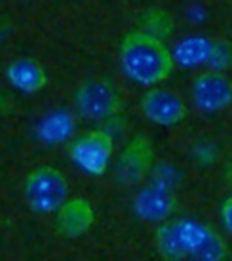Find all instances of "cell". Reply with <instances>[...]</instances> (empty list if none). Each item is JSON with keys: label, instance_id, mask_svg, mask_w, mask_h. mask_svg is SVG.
Returning a JSON list of instances; mask_svg holds the SVG:
<instances>
[{"label": "cell", "instance_id": "cell-6", "mask_svg": "<svg viewBox=\"0 0 232 261\" xmlns=\"http://www.w3.org/2000/svg\"><path fill=\"white\" fill-rule=\"evenodd\" d=\"M192 101L206 113H217L232 103V82L223 73H204L192 82Z\"/></svg>", "mask_w": 232, "mask_h": 261}, {"label": "cell", "instance_id": "cell-8", "mask_svg": "<svg viewBox=\"0 0 232 261\" xmlns=\"http://www.w3.org/2000/svg\"><path fill=\"white\" fill-rule=\"evenodd\" d=\"M153 164V145L145 136L133 138L120 154L116 175L126 185L143 179Z\"/></svg>", "mask_w": 232, "mask_h": 261}, {"label": "cell", "instance_id": "cell-12", "mask_svg": "<svg viewBox=\"0 0 232 261\" xmlns=\"http://www.w3.org/2000/svg\"><path fill=\"white\" fill-rule=\"evenodd\" d=\"M221 46L213 44L208 38L202 37H192L185 38L175 46L173 61H179L183 67H194L202 65V63H210V61H217L221 58Z\"/></svg>", "mask_w": 232, "mask_h": 261}, {"label": "cell", "instance_id": "cell-14", "mask_svg": "<svg viewBox=\"0 0 232 261\" xmlns=\"http://www.w3.org/2000/svg\"><path fill=\"white\" fill-rule=\"evenodd\" d=\"M145 27H147L145 33L160 38V35H167V33H169L171 21H169L167 14H162V12H149V14L145 15Z\"/></svg>", "mask_w": 232, "mask_h": 261}, {"label": "cell", "instance_id": "cell-5", "mask_svg": "<svg viewBox=\"0 0 232 261\" xmlns=\"http://www.w3.org/2000/svg\"><path fill=\"white\" fill-rule=\"evenodd\" d=\"M112 154V139L109 134L99 130L80 136L71 145V159L88 174L99 175L105 172Z\"/></svg>", "mask_w": 232, "mask_h": 261}, {"label": "cell", "instance_id": "cell-3", "mask_svg": "<svg viewBox=\"0 0 232 261\" xmlns=\"http://www.w3.org/2000/svg\"><path fill=\"white\" fill-rule=\"evenodd\" d=\"M211 227L190 221V219H179L164 223L156 232V246L158 252L166 259L179 261L185 257H190L194 250L204 242Z\"/></svg>", "mask_w": 232, "mask_h": 261}, {"label": "cell", "instance_id": "cell-13", "mask_svg": "<svg viewBox=\"0 0 232 261\" xmlns=\"http://www.w3.org/2000/svg\"><path fill=\"white\" fill-rule=\"evenodd\" d=\"M192 261H225L226 259V246L223 239L211 229L204 242L194 250L190 255Z\"/></svg>", "mask_w": 232, "mask_h": 261}, {"label": "cell", "instance_id": "cell-7", "mask_svg": "<svg viewBox=\"0 0 232 261\" xmlns=\"http://www.w3.org/2000/svg\"><path fill=\"white\" fill-rule=\"evenodd\" d=\"M141 111L151 122L158 126H175L187 116V107L181 97L162 88L149 90L141 97Z\"/></svg>", "mask_w": 232, "mask_h": 261}, {"label": "cell", "instance_id": "cell-15", "mask_svg": "<svg viewBox=\"0 0 232 261\" xmlns=\"http://www.w3.org/2000/svg\"><path fill=\"white\" fill-rule=\"evenodd\" d=\"M223 223H225L226 231L232 234V196L226 198L225 206H223Z\"/></svg>", "mask_w": 232, "mask_h": 261}, {"label": "cell", "instance_id": "cell-10", "mask_svg": "<svg viewBox=\"0 0 232 261\" xmlns=\"http://www.w3.org/2000/svg\"><path fill=\"white\" fill-rule=\"evenodd\" d=\"M6 76L12 86L25 94L40 92L48 84V74L44 67L37 59L31 58H17L10 61V65L6 67Z\"/></svg>", "mask_w": 232, "mask_h": 261}, {"label": "cell", "instance_id": "cell-11", "mask_svg": "<svg viewBox=\"0 0 232 261\" xmlns=\"http://www.w3.org/2000/svg\"><path fill=\"white\" fill-rule=\"evenodd\" d=\"M57 212V227L67 237H78L94 223V208L84 198L65 200Z\"/></svg>", "mask_w": 232, "mask_h": 261}, {"label": "cell", "instance_id": "cell-1", "mask_svg": "<svg viewBox=\"0 0 232 261\" xmlns=\"http://www.w3.org/2000/svg\"><path fill=\"white\" fill-rule=\"evenodd\" d=\"M173 56L158 37L145 31L128 33L120 42V65L137 84H158L173 69Z\"/></svg>", "mask_w": 232, "mask_h": 261}, {"label": "cell", "instance_id": "cell-2", "mask_svg": "<svg viewBox=\"0 0 232 261\" xmlns=\"http://www.w3.org/2000/svg\"><path fill=\"white\" fill-rule=\"evenodd\" d=\"M27 204L38 214L57 212L67 200L69 185L61 170L53 166H38L33 170L23 185Z\"/></svg>", "mask_w": 232, "mask_h": 261}, {"label": "cell", "instance_id": "cell-4", "mask_svg": "<svg viewBox=\"0 0 232 261\" xmlns=\"http://www.w3.org/2000/svg\"><path fill=\"white\" fill-rule=\"evenodd\" d=\"M74 103L82 116L92 120H105L120 109V94L110 80L90 79L76 90Z\"/></svg>", "mask_w": 232, "mask_h": 261}, {"label": "cell", "instance_id": "cell-9", "mask_svg": "<svg viewBox=\"0 0 232 261\" xmlns=\"http://www.w3.org/2000/svg\"><path fill=\"white\" fill-rule=\"evenodd\" d=\"M133 208L139 218L145 221H162L169 218L171 212L175 210V198L167 187L153 183V185H147L143 191H139Z\"/></svg>", "mask_w": 232, "mask_h": 261}]
</instances>
